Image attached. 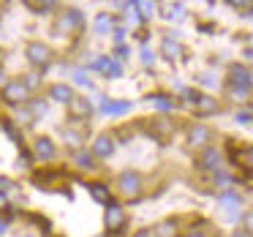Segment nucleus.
<instances>
[{"label":"nucleus","instance_id":"nucleus-23","mask_svg":"<svg viewBox=\"0 0 253 237\" xmlns=\"http://www.w3.org/2000/svg\"><path fill=\"white\" fill-rule=\"evenodd\" d=\"M155 237H177V218H166L155 226Z\"/></svg>","mask_w":253,"mask_h":237},{"label":"nucleus","instance_id":"nucleus-29","mask_svg":"<svg viewBox=\"0 0 253 237\" xmlns=\"http://www.w3.org/2000/svg\"><path fill=\"white\" fill-rule=\"evenodd\" d=\"M166 19H182L185 17V6H180V3H174V6H169V11H164Z\"/></svg>","mask_w":253,"mask_h":237},{"label":"nucleus","instance_id":"nucleus-25","mask_svg":"<svg viewBox=\"0 0 253 237\" xmlns=\"http://www.w3.org/2000/svg\"><path fill=\"white\" fill-rule=\"evenodd\" d=\"M30 8H33V14H52V11H57V3H52V0H44V3H28Z\"/></svg>","mask_w":253,"mask_h":237},{"label":"nucleus","instance_id":"nucleus-7","mask_svg":"<svg viewBox=\"0 0 253 237\" xmlns=\"http://www.w3.org/2000/svg\"><path fill=\"white\" fill-rule=\"evenodd\" d=\"M115 147H117L115 137L104 131V134H98V137L93 139V147H90V153H93V158H95V161H106V158H112Z\"/></svg>","mask_w":253,"mask_h":237},{"label":"nucleus","instance_id":"nucleus-12","mask_svg":"<svg viewBox=\"0 0 253 237\" xmlns=\"http://www.w3.org/2000/svg\"><path fill=\"white\" fill-rule=\"evenodd\" d=\"M60 137L63 142L68 144V147L77 153V150H82V142L84 137H87V128H71V126H60Z\"/></svg>","mask_w":253,"mask_h":237},{"label":"nucleus","instance_id":"nucleus-17","mask_svg":"<svg viewBox=\"0 0 253 237\" xmlns=\"http://www.w3.org/2000/svg\"><path fill=\"white\" fill-rule=\"evenodd\" d=\"M71 158H74V166H77V169H82V172H95V169H98V164H95L93 153H90V150H84V147L77 150Z\"/></svg>","mask_w":253,"mask_h":237},{"label":"nucleus","instance_id":"nucleus-47","mask_svg":"<svg viewBox=\"0 0 253 237\" xmlns=\"http://www.w3.org/2000/svg\"><path fill=\"white\" fill-rule=\"evenodd\" d=\"M251 88H253V71H251Z\"/></svg>","mask_w":253,"mask_h":237},{"label":"nucleus","instance_id":"nucleus-19","mask_svg":"<svg viewBox=\"0 0 253 237\" xmlns=\"http://www.w3.org/2000/svg\"><path fill=\"white\" fill-rule=\"evenodd\" d=\"M193 106H196L199 117H207V115H215V112H218V101H215L212 95H199V101Z\"/></svg>","mask_w":253,"mask_h":237},{"label":"nucleus","instance_id":"nucleus-15","mask_svg":"<svg viewBox=\"0 0 253 237\" xmlns=\"http://www.w3.org/2000/svg\"><path fill=\"white\" fill-rule=\"evenodd\" d=\"M98 109H101V115L120 117V115H126V112H131V101H112V98H101Z\"/></svg>","mask_w":253,"mask_h":237},{"label":"nucleus","instance_id":"nucleus-30","mask_svg":"<svg viewBox=\"0 0 253 237\" xmlns=\"http://www.w3.org/2000/svg\"><path fill=\"white\" fill-rule=\"evenodd\" d=\"M74 82H77V85H84L87 90H93V82H90V79H87V74H84V71H79V68L74 71Z\"/></svg>","mask_w":253,"mask_h":237},{"label":"nucleus","instance_id":"nucleus-20","mask_svg":"<svg viewBox=\"0 0 253 237\" xmlns=\"http://www.w3.org/2000/svg\"><path fill=\"white\" fill-rule=\"evenodd\" d=\"M161 55L169 57V60H177V57L182 55V47L177 39H171V36H166L164 41H161Z\"/></svg>","mask_w":253,"mask_h":237},{"label":"nucleus","instance_id":"nucleus-28","mask_svg":"<svg viewBox=\"0 0 253 237\" xmlns=\"http://www.w3.org/2000/svg\"><path fill=\"white\" fill-rule=\"evenodd\" d=\"M22 85H25V88H28V93H30V90H36V88H39V85H41V74H25V77H22Z\"/></svg>","mask_w":253,"mask_h":237},{"label":"nucleus","instance_id":"nucleus-16","mask_svg":"<svg viewBox=\"0 0 253 237\" xmlns=\"http://www.w3.org/2000/svg\"><path fill=\"white\" fill-rule=\"evenodd\" d=\"M87 191H90V196H93L98 204H104V207H106L109 202H115V199H112V188L106 186V183H101V180L87 183Z\"/></svg>","mask_w":253,"mask_h":237},{"label":"nucleus","instance_id":"nucleus-42","mask_svg":"<svg viewBox=\"0 0 253 237\" xmlns=\"http://www.w3.org/2000/svg\"><path fill=\"white\" fill-rule=\"evenodd\" d=\"M231 237H253V235H248L245 229H234V235H231Z\"/></svg>","mask_w":253,"mask_h":237},{"label":"nucleus","instance_id":"nucleus-41","mask_svg":"<svg viewBox=\"0 0 253 237\" xmlns=\"http://www.w3.org/2000/svg\"><path fill=\"white\" fill-rule=\"evenodd\" d=\"M185 237H207V235H204V232L202 229H191V232H188V235Z\"/></svg>","mask_w":253,"mask_h":237},{"label":"nucleus","instance_id":"nucleus-34","mask_svg":"<svg viewBox=\"0 0 253 237\" xmlns=\"http://www.w3.org/2000/svg\"><path fill=\"white\" fill-rule=\"evenodd\" d=\"M212 177H215V183H218V186H229V183H231V177L229 175H226V172H212Z\"/></svg>","mask_w":253,"mask_h":237},{"label":"nucleus","instance_id":"nucleus-33","mask_svg":"<svg viewBox=\"0 0 253 237\" xmlns=\"http://www.w3.org/2000/svg\"><path fill=\"white\" fill-rule=\"evenodd\" d=\"M128 55H131V49H128L126 44H120V47H115V57H117V63H123V60H128Z\"/></svg>","mask_w":253,"mask_h":237},{"label":"nucleus","instance_id":"nucleus-31","mask_svg":"<svg viewBox=\"0 0 253 237\" xmlns=\"http://www.w3.org/2000/svg\"><path fill=\"white\" fill-rule=\"evenodd\" d=\"M3 128H6V134L14 139V142H17V144H22V137L17 134V128H14V123H11V120H3Z\"/></svg>","mask_w":253,"mask_h":237},{"label":"nucleus","instance_id":"nucleus-46","mask_svg":"<svg viewBox=\"0 0 253 237\" xmlns=\"http://www.w3.org/2000/svg\"><path fill=\"white\" fill-rule=\"evenodd\" d=\"M93 237H109V235H106V232H101V235H93Z\"/></svg>","mask_w":253,"mask_h":237},{"label":"nucleus","instance_id":"nucleus-2","mask_svg":"<svg viewBox=\"0 0 253 237\" xmlns=\"http://www.w3.org/2000/svg\"><path fill=\"white\" fill-rule=\"evenodd\" d=\"M104 226H106V235H123L128 226V213L120 202H109L104 207Z\"/></svg>","mask_w":253,"mask_h":237},{"label":"nucleus","instance_id":"nucleus-10","mask_svg":"<svg viewBox=\"0 0 253 237\" xmlns=\"http://www.w3.org/2000/svg\"><path fill=\"white\" fill-rule=\"evenodd\" d=\"M229 88L231 90H251V71L242 63L229 66Z\"/></svg>","mask_w":253,"mask_h":237},{"label":"nucleus","instance_id":"nucleus-9","mask_svg":"<svg viewBox=\"0 0 253 237\" xmlns=\"http://www.w3.org/2000/svg\"><path fill=\"white\" fill-rule=\"evenodd\" d=\"M66 106H68V120H87L93 115V104L84 95H74Z\"/></svg>","mask_w":253,"mask_h":237},{"label":"nucleus","instance_id":"nucleus-13","mask_svg":"<svg viewBox=\"0 0 253 237\" xmlns=\"http://www.w3.org/2000/svg\"><path fill=\"white\" fill-rule=\"evenodd\" d=\"M74 95L77 93H74V88L68 82H55V85H49V90H46V98L55 101V104H68Z\"/></svg>","mask_w":253,"mask_h":237},{"label":"nucleus","instance_id":"nucleus-18","mask_svg":"<svg viewBox=\"0 0 253 237\" xmlns=\"http://www.w3.org/2000/svg\"><path fill=\"white\" fill-rule=\"evenodd\" d=\"M93 30H95V36L112 33V30H115V17H112V14H106V11H101L98 17H95V22H93Z\"/></svg>","mask_w":253,"mask_h":237},{"label":"nucleus","instance_id":"nucleus-43","mask_svg":"<svg viewBox=\"0 0 253 237\" xmlns=\"http://www.w3.org/2000/svg\"><path fill=\"white\" fill-rule=\"evenodd\" d=\"M245 57H248V60H253V47H248V49H245Z\"/></svg>","mask_w":253,"mask_h":237},{"label":"nucleus","instance_id":"nucleus-38","mask_svg":"<svg viewBox=\"0 0 253 237\" xmlns=\"http://www.w3.org/2000/svg\"><path fill=\"white\" fill-rule=\"evenodd\" d=\"M112 33H115V41H117V47H120V44H123V39H126V30H123V28H115Z\"/></svg>","mask_w":253,"mask_h":237},{"label":"nucleus","instance_id":"nucleus-36","mask_svg":"<svg viewBox=\"0 0 253 237\" xmlns=\"http://www.w3.org/2000/svg\"><path fill=\"white\" fill-rule=\"evenodd\" d=\"M142 60L147 63V66H153V63H155V55H153V52L147 49V47H144V49H142Z\"/></svg>","mask_w":253,"mask_h":237},{"label":"nucleus","instance_id":"nucleus-4","mask_svg":"<svg viewBox=\"0 0 253 237\" xmlns=\"http://www.w3.org/2000/svg\"><path fill=\"white\" fill-rule=\"evenodd\" d=\"M25 55H28V63L33 68H39V71H46V68L52 66V49L44 44V41H30L28 49H25Z\"/></svg>","mask_w":253,"mask_h":237},{"label":"nucleus","instance_id":"nucleus-21","mask_svg":"<svg viewBox=\"0 0 253 237\" xmlns=\"http://www.w3.org/2000/svg\"><path fill=\"white\" fill-rule=\"evenodd\" d=\"M231 158H234V164H240L248 175H253V147L237 150V153H231Z\"/></svg>","mask_w":253,"mask_h":237},{"label":"nucleus","instance_id":"nucleus-5","mask_svg":"<svg viewBox=\"0 0 253 237\" xmlns=\"http://www.w3.org/2000/svg\"><path fill=\"white\" fill-rule=\"evenodd\" d=\"M60 33H77V30L84 28V14L79 8H63L60 17H57V25H55Z\"/></svg>","mask_w":253,"mask_h":237},{"label":"nucleus","instance_id":"nucleus-1","mask_svg":"<svg viewBox=\"0 0 253 237\" xmlns=\"http://www.w3.org/2000/svg\"><path fill=\"white\" fill-rule=\"evenodd\" d=\"M115 188H117V193H120L123 199L136 202V199L142 196V175H139V172H133V169L120 172V175H117V180H115Z\"/></svg>","mask_w":253,"mask_h":237},{"label":"nucleus","instance_id":"nucleus-26","mask_svg":"<svg viewBox=\"0 0 253 237\" xmlns=\"http://www.w3.org/2000/svg\"><path fill=\"white\" fill-rule=\"evenodd\" d=\"M220 202L229 204V210H234V207H240L242 199H240V193H234V191H223L220 193Z\"/></svg>","mask_w":253,"mask_h":237},{"label":"nucleus","instance_id":"nucleus-8","mask_svg":"<svg viewBox=\"0 0 253 237\" xmlns=\"http://www.w3.org/2000/svg\"><path fill=\"white\" fill-rule=\"evenodd\" d=\"M188 147H193V150H204L207 147V142L212 139V131H210L204 123H193L191 128H188Z\"/></svg>","mask_w":253,"mask_h":237},{"label":"nucleus","instance_id":"nucleus-40","mask_svg":"<svg viewBox=\"0 0 253 237\" xmlns=\"http://www.w3.org/2000/svg\"><path fill=\"white\" fill-rule=\"evenodd\" d=\"M6 207H8V196L0 191V210H6Z\"/></svg>","mask_w":253,"mask_h":237},{"label":"nucleus","instance_id":"nucleus-27","mask_svg":"<svg viewBox=\"0 0 253 237\" xmlns=\"http://www.w3.org/2000/svg\"><path fill=\"white\" fill-rule=\"evenodd\" d=\"M17 126H30V123H33V115H30V109L28 106H17Z\"/></svg>","mask_w":253,"mask_h":237},{"label":"nucleus","instance_id":"nucleus-24","mask_svg":"<svg viewBox=\"0 0 253 237\" xmlns=\"http://www.w3.org/2000/svg\"><path fill=\"white\" fill-rule=\"evenodd\" d=\"M28 109H30V115H33V120H39V117L46 115V109H49V101H46V98H33Z\"/></svg>","mask_w":253,"mask_h":237},{"label":"nucleus","instance_id":"nucleus-48","mask_svg":"<svg viewBox=\"0 0 253 237\" xmlns=\"http://www.w3.org/2000/svg\"><path fill=\"white\" fill-rule=\"evenodd\" d=\"M0 60H3V52H0Z\"/></svg>","mask_w":253,"mask_h":237},{"label":"nucleus","instance_id":"nucleus-11","mask_svg":"<svg viewBox=\"0 0 253 237\" xmlns=\"http://www.w3.org/2000/svg\"><path fill=\"white\" fill-rule=\"evenodd\" d=\"M196 166H199L202 172H218V169H220V150L212 147V144H207V147L199 153Z\"/></svg>","mask_w":253,"mask_h":237},{"label":"nucleus","instance_id":"nucleus-14","mask_svg":"<svg viewBox=\"0 0 253 237\" xmlns=\"http://www.w3.org/2000/svg\"><path fill=\"white\" fill-rule=\"evenodd\" d=\"M90 68H95V71H104L109 79H120L123 77V63H117V60H112V57H98V60L93 63Z\"/></svg>","mask_w":253,"mask_h":237},{"label":"nucleus","instance_id":"nucleus-44","mask_svg":"<svg viewBox=\"0 0 253 237\" xmlns=\"http://www.w3.org/2000/svg\"><path fill=\"white\" fill-rule=\"evenodd\" d=\"M0 235H6V221H0Z\"/></svg>","mask_w":253,"mask_h":237},{"label":"nucleus","instance_id":"nucleus-22","mask_svg":"<svg viewBox=\"0 0 253 237\" xmlns=\"http://www.w3.org/2000/svg\"><path fill=\"white\" fill-rule=\"evenodd\" d=\"M147 101H150V104H153L158 112H171V109L177 106L174 98H171V95H166V93H153V95H147Z\"/></svg>","mask_w":253,"mask_h":237},{"label":"nucleus","instance_id":"nucleus-45","mask_svg":"<svg viewBox=\"0 0 253 237\" xmlns=\"http://www.w3.org/2000/svg\"><path fill=\"white\" fill-rule=\"evenodd\" d=\"M3 77H6V74L0 71V88H3V85H6V82H8V79H3Z\"/></svg>","mask_w":253,"mask_h":237},{"label":"nucleus","instance_id":"nucleus-37","mask_svg":"<svg viewBox=\"0 0 253 237\" xmlns=\"http://www.w3.org/2000/svg\"><path fill=\"white\" fill-rule=\"evenodd\" d=\"M8 188H14V180H11V177H0V191L6 193Z\"/></svg>","mask_w":253,"mask_h":237},{"label":"nucleus","instance_id":"nucleus-3","mask_svg":"<svg viewBox=\"0 0 253 237\" xmlns=\"http://www.w3.org/2000/svg\"><path fill=\"white\" fill-rule=\"evenodd\" d=\"M0 101L8 104V106H25L30 101V93L22 85V79H8V82L0 88Z\"/></svg>","mask_w":253,"mask_h":237},{"label":"nucleus","instance_id":"nucleus-32","mask_svg":"<svg viewBox=\"0 0 253 237\" xmlns=\"http://www.w3.org/2000/svg\"><path fill=\"white\" fill-rule=\"evenodd\" d=\"M242 229H245L248 235H253V210H248V213L242 215Z\"/></svg>","mask_w":253,"mask_h":237},{"label":"nucleus","instance_id":"nucleus-39","mask_svg":"<svg viewBox=\"0 0 253 237\" xmlns=\"http://www.w3.org/2000/svg\"><path fill=\"white\" fill-rule=\"evenodd\" d=\"M131 237H153V232H150V229H136Z\"/></svg>","mask_w":253,"mask_h":237},{"label":"nucleus","instance_id":"nucleus-6","mask_svg":"<svg viewBox=\"0 0 253 237\" xmlns=\"http://www.w3.org/2000/svg\"><path fill=\"white\" fill-rule=\"evenodd\" d=\"M30 155H33V161L46 164V161H55L57 147H55V142H52L49 137H36L33 139V147H30Z\"/></svg>","mask_w":253,"mask_h":237},{"label":"nucleus","instance_id":"nucleus-35","mask_svg":"<svg viewBox=\"0 0 253 237\" xmlns=\"http://www.w3.org/2000/svg\"><path fill=\"white\" fill-rule=\"evenodd\" d=\"M234 120L237 123H253V112L242 109V112H237V115H234Z\"/></svg>","mask_w":253,"mask_h":237}]
</instances>
